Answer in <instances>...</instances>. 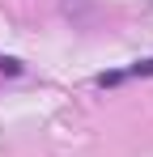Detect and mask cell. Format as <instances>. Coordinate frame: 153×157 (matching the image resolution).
<instances>
[{"label":"cell","instance_id":"1","mask_svg":"<svg viewBox=\"0 0 153 157\" xmlns=\"http://www.w3.org/2000/svg\"><path fill=\"white\" fill-rule=\"evenodd\" d=\"M119 77H153V59H145V64H136V68H128V72H119Z\"/></svg>","mask_w":153,"mask_h":157}]
</instances>
